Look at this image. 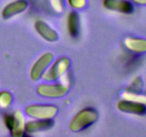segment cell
<instances>
[{
    "instance_id": "obj_4",
    "label": "cell",
    "mask_w": 146,
    "mask_h": 137,
    "mask_svg": "<svg viewBox=\"0 0 146 137\" xmlns=\"http://www.w3.org/2000/svg\"><path fill=\"white\" fill-rule=\"evenodd\" d=\"M58 108L49 104H33L25 108L27 116L36 119H51L56 116Z\"/></svg>"
},
{
    "instance_id": "obj_14",
    "label": "cell",
    "mask_w": 146,
    "mask_h": 137,
    "mask_svg": "<svg viewBox=\"0 0 146 137\" xmlns=\"http://www.w3.org/2000/svg\"><path fill=\"white\" fill-rule=\"evenodd\" d=\"M122 96L123 99L128 101H133V102L140 103L146 105V96L143 94H140L138 93L131 92L129 91H125L122 94Z\"/></svg>"
},
{
    "instance_id": "obj_12",
    "label": "cell",
    "mask_w": 146,
    "mask_h": 137,
    "mask_svg": "<svg viewBox=\"0 0 146 137\" xmlns=\"http://www.w3.org/2000/svg\"><path fill=\"white\" fill-rule=\"evenodd\" d=\"M124 46L128 51L135 54L146 52V39L135 37H127L123 41Z\"/></svg>"
},
{
    "instance_id": "obj_1",
    "label": "cell",
    "mask_w": 146,
    "mask_h": 137,
    "mask_svg": "<svg viewBox=\"0 0 146 137\" xmlns=\"http://www.w3.org/2000/svg\"><path fill=\"white\" fill-rule=\"evenodd\" d=\"M98 114L93 108H85L78 111L71 119L69 128L73 132H79L91 126L97 121Z\"/></svg>"
},
{
    "instance_id": "obj_18",
    "label": "cell",
    "mask_w": 146,
    "mask_h": 137,
    "mask_svg": "<svg viewBox=\"0 0 146 137\" xmlns=\"http://www.w3.org/2000/svg\"><path fill=\"white\" fill-rule=\"evenodd\" d=\"M68 4L72 8L76 9H81L86 5V0H67Z\"/></svg>"
},
{
    "instance_id": "obj_2",
    "label": "cell",
    "mask_w": 146,
    "mask_h": 137,
    "mask_svg": "<svg viewBox=\"0 0 146 137\" xmlns=\"http://www.w3.org/2000/svg\"><path fill=\"white\" fill-rule=\"evenodd\" d=\"M4 124L11 133V136L21 137L25 133L26 121L24 114L19 110H16L13 114H6Z\"/></svg>"
},
{
    "instance_id": "obj_7",
    "label": "cell",
    "mask_w": 146,
    "mask_h": 137,
    "mask_svg": "<svg viewBox=\"0 0 146 137\" xmlns=\"http://www.w3.org/2000/svg\"><path fill=\"white\" fill-rule=\"evenodd\" d=\"M117 108L122 112L134 114V115L143 116L146 114L145 104L125 99L118 101L117 104Z\"/></svg>"
},
{
    "instance_id": "obj_6",
    "label": "cell",
    "mask_w": 146,
    "mask_h": 137,
    "mask_svg": "<svg viewBox=\"0 0 146 137\" xmlns=\"http://www.w3.org/2000/svg\"><path fill=\"white\" fill-rule=\"evenodd\" d=\"M54 55L51 52H46L37 59L30 70V77L31 80L36 81L42 77L49 66L52 64Z\"/></svg>"
},
{
    "instance_id": "obj_9",
    "label": "cell",
    "mask_w": 146,
    "mask_h": 137,
    "mask_svg": "<svg viewBox=\"0 0 146 137\" xmlns=\"http://www.w3.org/2000/svg\"><path fill=\"white\" fill-rule=\"evenodd\" d=\"M34 28L38 35L41 36L46 41H49V42H54L58 40V33L45 21H41V20L36 21L34 24Z\"/></svg>"
},
{
    "instance_id": "obj_19",
    "label": "cell",
    "mask_w": 146,
    "mask_h": 137,
    "mask_svg": "<svg viewBox=\"0 0 146 137\" xmlns=\"http://www.w3.org/2000/svg\"><path fill=\"white\" fill-rule=\"evenodd\" d=\"M134 3L137 4H141V5H146V0H131Z\"/></svg>"
},
{
    "instance_id": "obj_13",
    "label": "cell",
    "mask_w": 146,
    "mask_h": 137,
    "mask_svg": "<svg viewBox=\"0 0 146 137\" xmlns=\"http://www.w3.org/2000/svg\"><path fill=\"white\" fill-rule=\"evenodd\" d=\"M67 29L71 37H76L79 33V17L75 11L70 13L67 18Z\"/></svg>"
},
{
    "instance_id": "obj_3",
    "label": "cell",
    "mask_w": 146,
    "mask_h": 137,
    "mask_svg": "<svg viewBox=\"0 0 146 137\" xmlns=\"http://www.w3.org/2000/svg\"><path fill=\"white\" fill-rule=\"evenodd\" d=\"M69 66V59L66 57H61L49 66L41 78L49 82L57 81L68 71Z\"/></svg>"
},
{
    "instance_id": "obj_8",
    "label": "cell",
    "mask_w": 146,
    "mask_h": 137,
    "mask_svg": "<svg viewBox=\"0 0 146 137\" xmlns=\"http://www.w3.org/2000/svg\"><path fill=\"white\" fill-rule=\"evenodd\" d=\"M28 3L26 0H16L5 6L1 10V17L4 19H8L27 9Z\"/></svg>"
},
{
    "instance_id": "obj_15",
    "label": "cell",
    "mask_w": 146,
    "mask_h": 137,
    "mask_svg": "<svg viewBox=\"0 0 146 137\" xmlns=\"http://www.w3.org/2000/svg\"><path fill=\"white\" fill-rule=\"evenodd\" d=\"M12 96L9 91H2L0 92V108H7L12 102Z\"/></svg>"
},
{
    "instance_id": "obj_10",
    "label": "cell",
    "mask_w": 146,
    "mask_h": 137,
    "mask_svg": "<svg viewBox=\"0 0 146 137\" xmlns=\"http://www.w3.org/2000/svg\"><path fill=\"white\" fill-rule=\"evenodd\" d=\"M104 7L123 14H131L133 11V6L127 0H104Z\"/></svg>"
},
{
    "instance_id": "obj_17",
    "label": "cell",
    "mask_w": 146,
    "mask_h": 137,
    "mask_svg": "<svg viewBox=\"0 0 146 137\" xmlns=\"http://www.w3.org/2000/svg\"><path fill=\"white\" fill-rule=\"evenodd\" d=\"M49 7L56 13H61L64 10L62 0H47Z\"/></svg>"
},
{
    "instance_id": "obj_16",
    "label": "cell",
    "mask_w": 146,
    "mask_h": 137,
    "mask_svg": "<svg viewBox=\"0 0 146 137\" xmlns=\"http://www.w3.org/2000/svg\"><path fill=\"white\" fill-rule=\"evenodd\" d=\"M143 87V81L140 77H135L131 84H129L128 87L127 88V91H131V92L138 93L140 92Z\"/></svg>"
},
{
    "instance_id": "obj_11",
    "label": "cell",
    "mask_w": 146,
    "mask_h": 137,
    "mask_svg": "<svg viewBox=\"0 0 146 137\" xmlns=\"http://www.w3.org/2000/svg\"><path fill=\"white\" fill-rule=\"evenodd\" d=\"M54 121L51 119H36L26 123L25 132L27 134H34L38 131L49 129L54 126Z\"/></svg>"
},
{
    "instance_id": "obj_5",
    "label": "cell",
    "mask_w": 146,
    "mask_h": 137,
    "mask_svg": "<svg viewBox=\"0 0 146 137\" xmlns=\"http://www.w3.org/2000/svg\"><path fill=\"white\" fill-rule=\"evenodd\" d=\"M70 85L59 82L57 84H41L36 88L38 95L50 98H60L67 94Z\"/></svg>"
}]
</instances>
